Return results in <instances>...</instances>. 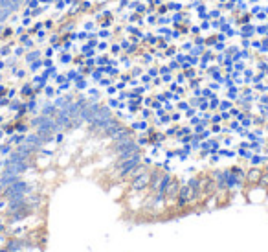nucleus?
<instances>
[{
    "label": "nucleus",
    "mask_w": 268,
    "mask_h": 252,
    "mask_svg": "<svg viewBox=\"0 0 268 252\" xmlns=\"http://www.w3.org/2000/svg\"><path fill=\"white\" fill-rule=\"evenodd\" d=\"M39 55H40V53H39L37 50H33V52H29V53L26 55V61H28V63H33V61H37Z\"/></svg>",
    "instance_id": "nucleus-1"
},
{
    "label": "nucleus",
    "mask_w": 268,
    "mask_h": 252,
    "mask_svg": "<svg viewBox=\"0 0 268 252\" xmlns=\"http://www.w3.org/2000/svg\"><path fill=\"white\" fill-rule=\"evenodd\" d=\"M254 31H255V28H252L250 24H246V26L243 28V35H244V37H250V35H254Z\"/></svg>",
    "instance_id": "nucleus-2"
},
{
    "label": "nucleus",
    "mask_w": 268,
    "mask_h": 252,
    "mask_svg": "<svg viewBox=\"0 0 268 252\" xmlns=\"http://www.w3.org/2000/svg\"><path fill=\"white\" fill-rule=\"evenodd\" d=\"M20 41H22V42H24V44H26V46H31V44H33V41H31V39H29V37H26V35H24V37H22V39H20Z\"/></svg>",
    "instance_id": "nucleus-3"
},
{
    "label": "nucleus",
    "mask_w": 268,
    "mask_h": 252,
    "mask_svg": "<svg viewBox=\"0 0 268 252\" xmlns=\"http://www.w3.org/2000/svg\"><path fill=\"white\" fill-rule=\"evenodd\" d=\"M257 31H259L261 35H268V28H266V26H259V28H257Z\"/></svg>",
    "instance_id": "nucleus-4"
},
{
    "label": "nucleus",
    "mask_w": 268,
    "mask_h": 252,
    "mask_svg": "<svg viewBox=\"0 0 268 252\" xmlns=\"http://www.w3.org/2000/svg\"><path fill=\"white\" fill-rule=\"evenodd\" d=\"M61 61H62V63H70V61H72V57H70V53H62V57H61Z\"/></svg>",
    "instance_id": "nucleus-5"
},
{
    "label": "nucleus",
    "mask_w": 268,
    "mask_h": 252,
    "mask_svg": "<svg viewBox=\"0 0 268 252\" xmlns=\"http://www.w3.org/2000/svg\"><path fill=\"white\" fill-rule=\"evenodd\" d=\"M99 37H105V39H108V37H110V31H107V29H101V31H99Z\"/></svg>",
    "instance_id": "nucleus-6"
},
{
    "label": "nucleus",
    "mask_w": 268,
    "mask_h": 252,
    "mask_svg": "<svg viewBox=\"0 0 268 252\" xmlns=\"http://www.w3.org/2000/svg\"><path fill=\"white\" fill-rule=\"evenodd\" d=\"M268 50V39H263V44H261V52H266Z\"/></svg>",
    "instance_id": "nucleus-7"
},
{
    "label": "nucleus",
    "mask_w": 268,
    "mask_h": 252,
    "mask_svg": "<svg viewBox=\"0 0 268 252\" xmlns=\"http://www.w3.org/2000/svg\"><path fill=\"white\" fill-rule=\"evenodd\" d=\"M259 11H263V9H261L259 6H254V7H252V13H254V15H257Z\"/></svg>",
    "instance_id": "nucleus-8"
},
{
    "label": "nucleus",
    "mask_w": 268,
    "mask_h": 252,
    "mask_svg": "<svg viewBox=\"0 0 268 252\" xmlns=\"http://www.w3.org/2000/svg\"><path fill=\"white\" fill-rule=\"evenodd\" d=\"M243 68H244V64H243V63H237V66H235V70H237V72H243Z\"/></svg>",
    "instance_id": "nucleus-9"
},
{
    "label": "nucleus",
    "mask_w": 268,
    "mask_h": 252,
    "mask_svg": "<svg viewBox=\"0 0 268 252\" xmlns=\"http://www.w3.org/2000/svg\"><path fill=\"white\" fill-rule=\"evenodd\" d=\"M257 17H259L261 20H265V18H266V13H263V11H259V13H257Z\"/></svg>",
    "instance_id": "nucleus-10"
},
{
    "label": "nucleus",
    "mask_w": 268,
    "mask_h": 252,
    "mask_svg": "<svg viewBox=\"0 0 268 252\" xmlns=\"http://www.w3.org/2000/svg\"><path fill=\"white\" fill-rule=\"evenodd\" d=\"M62 7H64V2H57V9L62 11Z\"/></svg>",
    "instance_id": "nucleus-11"
},
{
    "label": "nucleus",
    "mask_w": 268,
    "mask_h": 252,
    "mask_svg": "<svg viewBox=\"0 0 268 252\" xmlns=\"http://www.w3.org/2000/svg\"><path fill=\"white\" fill-rule=\"evenodd\" d=\"M208 28H209V22H208V20H206V22H202V29H208Z\"/></svg>",
    "instance_id": "nucleus-12"
},
{
    "label": "nucleus",
    "mask_w": 268,
    "mask_h": 252,
    "mask_svg": "<svg viewBox=\"0 0 268 252\" xmlns=\"http://www.w3.org/2000/svg\"><path fill=\"white\" fill-rule=\"evenodd\" d=\"M51 53H53V50H51V48H48V50H46V57H51Z\"/></svg>",
    "instance_id": "nucleus-13"
},
{
    "label": "nucleus",
    "mask_w": 268,
    "mask_h": 252,
    "mask_svg": "<svg viewBox=\"0 0 268 252\" xmlns=\"http://www.w3.org/2000/svg\"><path fill=\"white\" fill-rule=\"evenodd\" d=\"M147 41H149L151 44H154V42H156V39H154V37H147Z\"/></svg>",
    "instance_id": "nucleus-14"
},
{
    "label": "nucleus",
    "mask_w": 268,
    "mask_h": 252,
    "mask_svg": "<svg viewBox=\"0 0 268 252\" xmlns=\"http://www.w3.org/2000/svg\"><path fill=\"white\" fill-rule=\"evenodd\" d=\"M99 50H107V42H101L99 44Z\"/></svg>",
    "instance_id": "nucleus-15"
},
{
    "label": "nucleus",
    "mask_w": 268,
    "mask_h": 252,
    "mask_svg": "<svg viewBox=\"0 0 268 252\" xmlns=\"http://www.w3.org/2000/svg\"><path fill=\"white\" fill-rule=\"evenodd\" d=\"M217 50H224V42H219L217 44Z\"/></svg>",
    "instance_id": "nucleus-16"
},
{
    "label": "nucleus",
    "mask_w": 268,
    "mask_h": 252,
    "mask_svg": "<svg viewBox=\"0 0 268 252\" xmlns=\"http://www.w3.org/2000/svg\"><path fill=\"white\" fill-rule=\"evenodd\" d=\"M112 52H114V53H118V52H119V46H118V44H116V46H112Z\"/></svg>",
    "instance_id": "nucleus-17"
},
{
    "label": "nucleus",
    "mask_w": 268,
    "mask_h": 252,
    "mask_svg": "<svg viewBox=\"0 0 268 252\" xmlns=\"http://www.w3.org/2000/svg\"><path fill=\"white\" fill-rule=\"evenodd\" d=\"M22 52H24V50H22V48H17V50H15V55H20V53H22Z\"/></svg>",
    "instance_id": "nucleus-18"
},
{
    "label": "nucleus",
    "mask_w": 268,
    "mask_h": 252,
    "mask_svg": "<svg viewBox=\"0 0 268 252\" xmlns=\"http://www.w3.org/2000/svg\"><path fill=\"white\" fill-rule=\"evenodd\" d=\"M39 2H51V0H39Z\"/></svg>",
    "instance_id": "nucleus-19"
},
{
    "label": "nucleus",
    "mask_w": 268,
    "mask_h": 252,
    "mask_svg": "<svg viewBox=\"0 0 268 252\" xmlns=\"http://www.w3.org/2000/svg\"><path fill=\"white\" fill-rule=\"evenodd\" d=\"M263 11H266V15H268V7H265V9H263Z\"/></svg>",
    "instance_id": "nucleus-20"
},
{
    "label": "nucleus",
    "mask_w": 268,
    "mask_h": 252,
    "mask_svg": "<svg viewBox=\"0 0 268 252\" xmlns=\"http://www.w3.org/2000/svg\"><path fill=\"white\" fill-rule=\"evenodd\" d=\"M250 2H257V0H250Z\"/></svg>",
    "instance_id": "nucleus-21"
},
{
    "label": "nucleus",
    "mask_w": 268,
    "mask_h": 252,
    "mask_svg": "<svg viewBox=\"0 0 268 252\" xmlns=\"http://www.w3.org/2000/svg\"><path fill=\"white\" fill-rule=\"evenodd\" d=\"M221 2H226V0H221Z\"/></svg>",
    "instance_id": "nucleus-22"
}]
</instances>
